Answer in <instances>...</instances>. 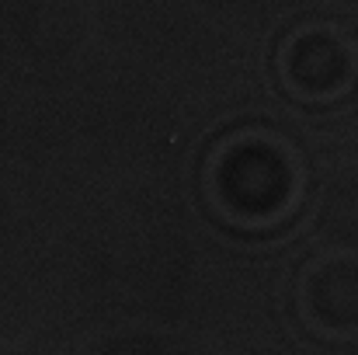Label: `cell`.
I'll return each mask as SVG.
<instances>
[{
	"label": "cell",
	"instance_id": "1",
	"mask_svg": "<svg viewBox=\"0 0 358 355\" xmlns=\"http://www.w3.org/2000/svg\"><path fill=\"white\" fill-rule=\"evenodd\" d=\"M292 195L289 157L268 139H240L216 164V199L240 223H268Z\"/></svg>",
	"mask_w": 358,
	"mask_h": 355
},
{
	"label": "cell",
	"instance_id": "2",
	"mask_svg": "<svg viewBox=\"0 0 358 355\" xmlns=\"http://www.w3.org/2000/svg\"><path fill=\"white\" fill-rule=\"evenodd\" d=\"M303 317L327 338H358V254H331L303 279Z\"/></svg>",
	"mask_w": 358,
	"mask_h": 355
},
{
	"label": "cell",
	"instance_id": "3",
	"mask_svg": "<svg viewBox=\"0 0 358 355\" xmlns=\"http://www.w3.org/2000/svg\"><path fill=\"white\" fill-rule=\"evenodd\" d=\"M299 91L306 95H338L355 77V53L334 32H306L299 35Z\"/></svg>",
	"mask_w": 358,
	"mask_h": 355
}]
</instances>
